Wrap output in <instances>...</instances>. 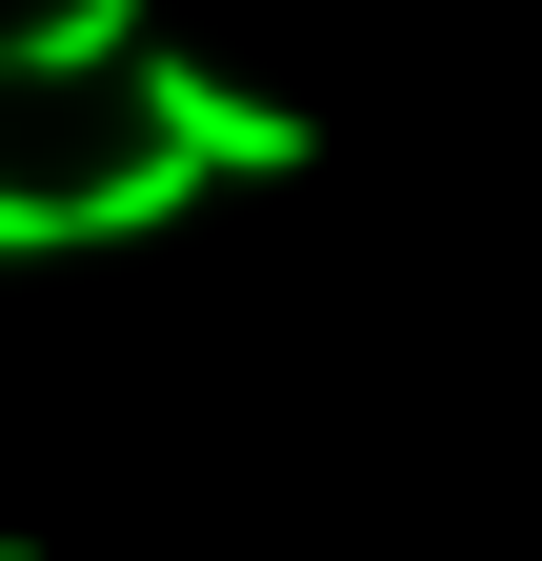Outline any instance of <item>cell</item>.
<instances>
[{"label":"cell","mask_w":542,"mask_h":561,"mask_svg":"<svg viewBox=\"0 0 542 561\" xmlns=\"http://www.w3.org/2000/svg\"><path fill=\"white\" fill-rule=\"evenodd\" d=\"M121 41H142V0H41V21H21V81H101Z\"/></svg>","instance_id":"obj_3"},{"label":"cell","mask_w":542,"mask_h":561,"mask_svg":"<svg viewBox=\"0 0 542 561\" xmlns=\"http://www.w3.org/2000/svg\"><path fill=\"white\" fill-rule=\"evenodd\" d=\"M0 561H41V541H0Z\"/></svg>","instance_id":"obj_6"},{"label":"cell","mask_w":542,"mask_h":561,"mask_svg":"<svg viewBox=\"0 0 542 561\" xmlns=\"http://www.w3.org/2000/svg\"><path fill=\"white\" fill-rule=\"evenodd\" d=\"M121 81H142V140H181L201 181H302V161H321L302 101H241L222 60H181V41H121Z\"/></svg>","instance_id":"obj_1"},{"label":"cell","mask_w":542,"mask_h":561,"mask_svg":"<svg viewBox=\"0 0 542 561\" xmlns=\"http://www.w3.org/2000/svg\"><path fill=\"white\" fill-rule=\"evenodd\" d=\"M0 101H21V41H0Z\"/></svg>","instance_id":"obj_5"},{"label":"cell","mask_w":542,"mask_h":561,"mask_svg":"<svg viewBox=\"0 0 542 561\" xmlns=\"http://www.w3.org/2000/svg\"><path fill=\"white\" fill-rule=\"evenodd\" d=\"M81 241V181H0V261H60Z\"/></svg>","instance_id":"obj_4"},{"label":"cell","mask_w":542,"mask_h":561,"mask_svg":"<svg viewBox=\"0 0 542 561\" xmlns=\"http://www.w3.org/2000/svg\"><path fill=\"white\" fill-rule=\"evenodd\" d=\"M181 201H201V161H181V140H142V161H101V181H81V241H161Z\"/></svg>","instance_id":"obj_2"}]
</instances>
